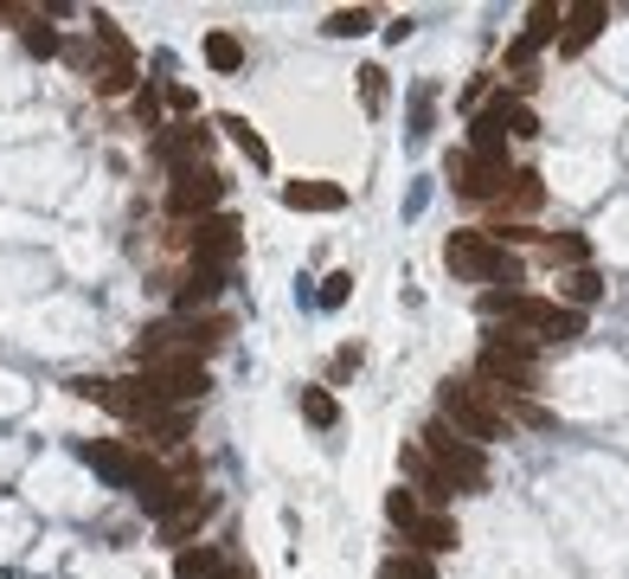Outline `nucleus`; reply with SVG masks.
Returning a JSON list of instances; mask_svg holds the SVG:
<instances>
[{
    "label": "nucleus",
    "mask_w": 629,
    "mask_h": 579,
    "mask_svg": "<svg viewBox=\"0 0 629 579\" xmlns=\"http://www.w3.org/2000/svg\"><path fill=\"white\" fill-rule=\"evenodd\" d=\"M481 315L488 322H508L514 335H546V342H578L585 335V315L565 303H546V297H527V290H508V283H495V290H481Z\"/></svg>",
    "instance_id": "nucleus-1"
},
{
    "label": "nucleus",
    "mask_w": 629,
    "mask_h": 579,
    "mask_svg": "<svg viewBox=\"0 0 629 579\" xmlns=\"http://www.w3.org/2000/svg\"><path fill=\"white\" fill-rule=\"evenodd\" d=\"M437 399H444V425L449 431H463L469 444H481V438H508V399H501V386L444 380L437 386Z\"/></svg>",
    "instance_id": "nucleus-2"
},
{
    "label": "nucleus",
    "mask_w": 629,
    "mask_h": 579,
    "mask_svg": "<svg viewBox=\"0 0 629 579\" xmlns=\"http://www.w3.org/2000/svg\"><path fill=\"white\" fill-rule=\"evenodd\" d=\"M231 335V322L225 315H167V322H154L149 335H142V361H206L213 347Z\"/></svg>",
    "instance_id": "nucleus-3"
},
{
    "label": "nucleus",
    "mask_w": 629,
    "mask_h": 579,
    "mask_svg": "<svg viewBox=\"0 0 629 579\" xmlns=\"http://www.w3.org/2000/svg\"><path fill=\"white\" fill-rule=\"evenodd\" d=\"M417 438H424V458L449 476V490H463V496L488 490V458H481V444H469L463 431H449L444 419H431Z\"/></svg>",
    "instance_id": "nucleus-4"
},
{
    "label": "nucleus",
    "mask_w": 629,
    "mask_h": 579,
    "mask_svg": "<svg viewBox=\"0 0 629 579\" xmlns=\"http://www.w3.org/2000/svg\"><path fill=\"white\" fill-rule=\"evenodd\" d=\"M444 265H449V277H463V283H508V277H514V251L495 245V232H449Z\"/></svg>",
    "instance_id": "nucleus-5"
},
{
    "label": "nucleus",
    "mask_w": 629,
    "mask_h": 579,
    "mask_svg": "<svg viewBox=\"0 0 629 579\" xmlns=\"http://www.w3.org/2000/svg\"><path fill=\"white\" fill-rule=\"evenodd\" d=\"M386 522L399 528V540H405L411 554H449V547H456V522H449V515H431L411 490H392V496H386Z\"/></svg>",
    "instance_id": "nucleus-6"
},
{
    "label": "nucleus",
    "mask_w": 629,
    "mask_h": 579,
    "mask_svg": "<svg viewBox=\"0 0 629 579\" xmlns=\"http://www.w3.org/2000/svg\"><path fill=\"white\" fill-rule=\"evenodd\" d=\"M476 374L488 386H527L540 380V354L527 347V335H514V329H495L488 342H481V354H476Z\"/></svg>",
    "instance_id": "nucleus-7"
},
{
    "label": "nucleus",
    "mask_w": 629,
    "mask_h": 579,
    "mask_svg": "<svg viewBox=\"0 0 629 579\" xmlns=\"http://www.w3.org/2000/svg\"><path fill=\"white\" fill-rule=\"evenodd\" d=\"M219 206H225V174L213 161L181 168V174L167 181V213H174V219H213Z\"/></svg>",
    "instance_id": "nucleus-8"
},
{
    "label": "nucleus",
    "mask_w": 629,
    "mask_h": 579,
    "mask_svg": "<svg viewBox=\"0 0 629 579\" xmlns=\"http://www.w3.org/2000/svg\"><path fill=\"white\" fill-rule=\"evenodd\" d=\"M135 380L154 393L161 412H181V406L206 399V361H154L149 374H135Z\"/></svg>",
    "instance_id": "nucleus-9"
},
{
    "label": "nucleus",
    "mask_w": 629,
    "mask_h": 579,
    "mask_svg": "<svg viewBox=\"0 0 629 579\" xmlns=\"http://www.w3.org/2000/svg\"><path fill=\"white\" fill-rule=\"evenodd\" d=\"M449 181H456V193L463 200H495L501 206V193H508V181H514V168L508 161H476V154H449Z\"/></svg>",
    "instance_id": "nucleus-10"
},
{
    "label": "nucleus",
    "mask_w": 629,
    "mask_h": 579,
    "mask_svg": "<svg viewBox=\"0 0 629 579\" xmlns=\"http://www.w3.org/2000/svg\"><path fill=\"white\" fill-rule=\"evenodd\" d=\"M238 219L231 213H213V219H199L193 226V265H206V270H225L231 258H238Z\"/></svg>",
    "instance_id": "nucleus-11"
},
{
    "label": "nucleus",
    "mask_w": 629,
    "mask_h": 579,
    "mask_svg": "<svg viewBox=\"0 0 629 579\" xmlns=\"http://www.w3.org/2000/svg\"><path fill=\"white\" fill-rule=\"evenodd\" d=\"M399 463H405V476H411V483H405L411 496L424 502L431 515H444L456 490H449V476H444V470H437V463L424 458V444H405V458H399Z\"/></svg>",
    "instance_id": "nucleus-12"
},
{
    "label": "nucleus",
    "mask_w": 629,
    "mask_h": 579,
    "mask_svg": "<svg viewBox=\"0 0 629 579\" xmlns=\"http://www.w3.org/2000/svg\"><path fill=\"white\" fill-rule=\"evenodd\" d=\"M558 26H565V13H558V7H533V13H527V26L508 39V72H514V77L527 72V65H533V52H540L546 39H558Z\"/></svg>",
    "instance_id": "nucleus-13"
},
{
    "label": "nucleus",
    "mask_w": 629,
    "mask_h": 579,
    "mask_svg": "<svg viewBox=\"0 0 629 579\" xmlns=\"http://www.w3.org/2000/svg\"><path fill=\"white\" fill-rule=\"evenodd\" d=\"M604 26H610V7H597V0H585V7H565V26H558V52H565V58L592 52Z\"/></svg>",
    "instance_id": "nucleus-14"
},
{
    "label": "nucleus",
    "mask_w": 629,
    "mask_h": 579,
    "mask_svg": "<svg viewBox=\"0 0 629 579\" xmlns=\"http://www.w3.org/2000/svg\"><path fill=\"white\" fill-rule=\"evenodd\" d=\"M84 65H90V84H97L104 97H122V90H135V58H122V52H104L97 39H90Z\"/></svg>",
    "instance_id": "nucleus-15"
},
{
    "label": "nucleus",
    "mask_w": 629,
    "mask_h": 579,
    "mask_svg": "<svg viewBox=\"0 0 629 579\" xmlns=\"http://www.w3.org/2000/svg\"><path fill=\"white\" fill-rule=\"evenodd\" d=\"M219 290H225V270L193 265L181 283H174V315H199L206 303H219Z\"/></svg>",
    "instance_id": "nucleus-16"
},
{
    "label": "nucleus",
    "mask_w": 629,
    "mask_h": 579,
    "mask_svg": "<svg viewBox=\"0 0 629 579\" xmlns=\"http://www.w3.org/2000/svg\"><path fill=\"white\" fill-rule=\"evenodd\" d=\"M84 458H90V470H97V476H110V483H129V490H135L142 463H149L142 451H129V444H90Z\"/></svg>",
    "instance_id": "nucleus-17"
},
{
    "label": "nucleus",
    "mask_w": 629,
    "mask_h": 579,
    "mask_svg": "<svg viewBox=\"0 0 629 579\" xmlns=\"http://www.w3.org/2000/svg\"><path fill=\"white\" fill-rule=\"evenodd\" d=\"M283 206H296V213H340L347 193L334 187V181H290V187H283Z\"/></svg>",
    "instance_id": "nucleus-18"
},
{
    "label": "nucleus",
    "mask_w": 629,
    "mask_h": 579,
    "mask_svg": "<svg viewBox=\"0 0 629 579\" xmlns=\"http://www.w3.org/2000/svg\"><path fill=\"white\" fill-rule=\"evenodd\" d=\"M206 149H213V129H181V136H161V142H154V154H161L167 168H199Z\"/></svg>",
    "instance_id": "nucleus-19"
},
{
    "label": "nucleus",
    "mask_w": 629,
    "mask_h": 579,
    "mask_svg": "<svg viewBox=\"0 0 629 579\" xmlns=\"http://www.w3.org/2000/svg\"><path fill=\"white\" fill-rule=\"evenodd\" d=\"M206 515H213V496L199 490V496L186 502V508H174V515L161 522V547H186V540H193L199 528H206Z\"/></svg>",
    "instance_id": "nucleus-20"
},
{
    "label": "nucleus",
    "mask_w": 629,
    "mask_h": 579,
    "mask_svg": "<svg viewBox=\"0 0 629 579\" xmlns=\"http://www.w3.org/2000/svg\"><path fill=\"white\" fill-rule=\"evenodd\" d=\"M597 297H604V277H597L592 265H578V270H565V277H558V303H565V309H578V315H585Z\"/></svg>",
    "instance_id": "nucleus-21"
},
{
    "label": "nucleus",
    "mask_w": 629,
    "mask_h": 579,
    "mask_svg": "<svg viewBox=\"0 0 629 579\" xmlns=\"http://www.w3.org/2000/svg\"><path fill=\"white\" fill-rule=\"evenodd\" d=\"M469 154H476V161H508V129H501L488 110H481L476 129H469Z\"/></svg>",
    "instance_id": "nucleus-22"
},
{
    "label": "nucleus",
    "mask_w": 629,
    "mask_h": 579,
    "mask_svg": "<svg viewBox=\"0 0 629 579\" xmlns=\"http://www.w3.org/2000/svg\"><path fill=\"white\" fill-rule=\"evenodd\" d=\"M501 206H508V213H540V206H546L540 174H533V168H527V174H514V181H508V193H501Z\"/></svg>",
    "instance_id": "nucleus-23"
},
{
    "label": "nucleus",
    "mask_w": 629,
    "mask_h": 579,
    "mask_svg": "<svg viewBox=\"0 0 629 579\" xmlns=\"http://www.w3.org/2000/svg\"><path fill=\"white\" fill-rule=\"evenodd\" d=\"M379 579H437V567H431V554L399 547V554H386V560H379Z\"/></svg>",
    "instance_id": "nucleus-24"
},
{
    "label": "nucleus",
    "mask_w": 629,
    "mask_h": 579,
    "mask_svg": "<svg viewBox=\"0 0 629 579\" xmlns=\"http://www.w3.org/2000/svg\"><path fill=\"white\" fill-rule=\"evenodd\" d=\"M219 129L231 136V142H238V149H245V161H251V168H263V174H270V149H263V136L251 129V122H245V116H225Z\"/></svg>",
    "instance_id": "nucleus-25"
},
{
    "label": "nucleus",
    "mask_w": 629,
    "mask_h": 579,
    "mask_svg": "<svg viewBox=\"0 0 629 579\" xmlns=\"http://www.w3.org/2000/svg\"><path fill=\"white\" fill-rule=\"evenodd\" d=\"M488 116H495V122H501L508 136H533V129H540L533 104H514V97H495V104H488Z\"/></svg>",
    "instance_id": "nucleus-26"
},
{
    "label": "nucleus",
    "mask_w": 629,
    "mask_h": 579,
    "mask_svg": "<svg viewBox=\"0 0 629 579\" xmlns=\"http://www.w3.org/2000/svg\"><path fill=\"white\" fill-rule=\"evenodd\" d=\"M206 65H213V72H238V65H245V45L231 33H206Z\"/></svg>",
    "instance_id": "nucleus-27"
},
{
    "label": "nucleus",
    "mask_w": 629,
    "mask_h": 579,
    "mask_svg": "<svg viewBox=\"0 0 629 579\" xmlns=\"http://www.w3.org/2000/svg\"><path fill=\"white\" fill-rule=\"evenodd\" d=\"M225 560H219V547H186L181 554V567H174V579H213Z\"/></svg>",
    "instance_id": "nucleus-28"
},
{
    "label": "nucleus",
    "mask_w": 629,
    "mask_h": 579,
    "mask_svg": "<svg viewBox=\"0 0 629 579\" xmlns=\"http://www.w3.org/2000/svg\"><path fill=\"white\" fill-rule=\"evenodd\" d=\"M334 39H354V33H372V7H340V13H328L322 20Z\"/></svg>",
    "instance_id": "nucleus-29"
},
{
    "label": "nucleus",
    "mask_w": 629,
    "mask_h": 579,
    "mask_svg": "<svg viewBox=\"0 0 629 579\" xmlns=\"http://www.w3.org/2000/svg\"><path fill=\"white\" fill-rule=\"evenodd\" d=\"M302 419H308V425H334V419H340V406H334L328 386H308V393H302Z\"/></svg>",
    "instance_id": "nucleus-30"
},
{
    "label": "nucleus",
    "mask_w": 629,
    "mask_h": 579,
    "mask_svg": "<svg viewBox=\"0 0 629 579\" xmlns=\"http://www.w3.org/2000/svg\"><path fill=\"white\" fill-rule=\"evenodd\" d=\"M26 52H33V58H58V52H65V39L52 33V26H45V20H26Z\"/></svg>",
    "instance_id": "nucleus-31"
},
{
    "label": "nucleus",
    "mask_w": 629,
    "mask_h": 579,
    "mask_svg": "<svg viewBox=\"0 0 629 579\" xmlns=\"http://www.w3.org/2000/svg\"><path fill=\"white\" fill-rule=\"evenodd\" d=\"M360 104H367V110H379V104H386V72H379V65H367V72H360Z\"/></svg>",
    "instance_id": "nucleus-32"
},
{
    "label": "nucleus",
    "mask_w": 629,
    "mask_h": 579,
    "mask_svg": "<svg viewBox=\"0 0 629 579\" xmlns=\"http://www.w3.org/2000/svg\"><path fill=\"white\" fill-rule=\"evenodd\" d=\"M347 290H354V277H347V270H334V277H328V290H322V303L340 309V303H347Z\"/></svg>",
    "instance_id": "nucleus-33"
},
{
    "label": "nucleus",
    "mask_w": 629,
    "mask_h": 579,
    "mask_svg": "<svg viewBox=\"0 0 629 579\" xmlns=\"http://www.w3.org/2000/svg\"><path fill=\"white\" fill-rule=\"evenodd\" d=\"M135 110H142V122H154V116H161V97H154V90H142V97H135Z\"/></svg>",
    "instance_id": "nucleus-34"
},
{
    "label": "nucleus",
    "mask_w": 629,
    "mask_h": 579,
    "mask_svg": "<svg viewBox=\"0 0 629 579\" xmlns=\"http://www.w3.org/2000/svg\"><path fill=\"white\" fill-rule=\"evenodd\" d=\"M213 579H251V573H245V567H219Z\"/></svg>",
    "instance_id": "nucleus-35"
},
{
    "label": "nucleus",
    "mask_w": 629,
    "mask_h": 579,
    "mask_svg": "<svg viewBox=\"0 0 629 579\" xmlns=\"http://www.w3.org/2000/svg\"><path fill=\"white\" fill-rule=\"evenodd\" d=\"M7 20H20V7H7V0H0V26H7Z\"/></svg>",
    "instance_id": "nucleus-36"
}]
</instances>
